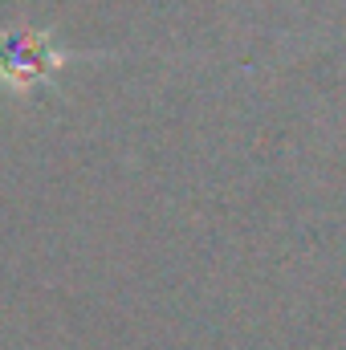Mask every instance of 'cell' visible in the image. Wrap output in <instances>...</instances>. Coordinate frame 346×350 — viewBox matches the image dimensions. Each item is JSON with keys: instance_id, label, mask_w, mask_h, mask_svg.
<instances>
[{"instance_id": "obj_1", "label": "cell", "mask_w": 346, "mask_h": 350, "mask_svg": "<svg viewBox=\"0 0 346 350\" xmlns=\"http://www.w3.org/2000/svg\"><path fill=\"white\" fill-rule=\"evenodd\" d=\"M70 62V53L37 29H16L0 41V90L8 94H33V90L49 86L62 66Z\"/></svg>"}]
</instances>
